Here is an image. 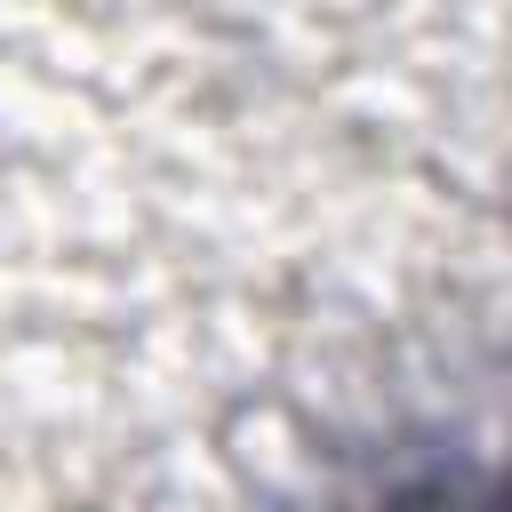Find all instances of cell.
I'll list each match as a JSON object with an SVG mask.
<instances>
[{
	"label": "cell",
	"instance_id": "obj_1",
	"mask_svg": "<svg viewBox=\"0 0 512 512\" xmlns=\"http://www.w3.org/2000/svg\"><path fill=\"white\" fill-rule=\"evenodd\" d=\"M440 512H512V472L488 480V488H472V496H448Z\"/></svg>",
	"mask_w": 512,
	"mask_h": 512
}]
</instances>
